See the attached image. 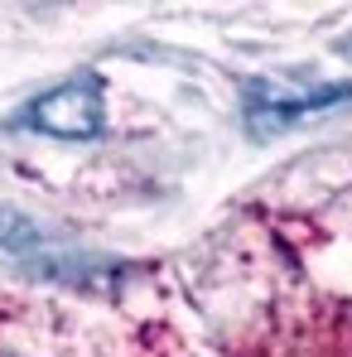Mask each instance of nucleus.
I'll list each match as a JSON object with an SVG mask.
<instances>
[{"label": "nucleus", "mask_w": 352, "mask_h": 357, "mask_svg": "<svg viewBox=\"0 0 352 357\" xmlns=\"http://www.w3.org/2000/svg\"><path fill=\"white\" fill-rule=\"evenodd\" d=\"M348 97H352V82H323V87H304L299 92V87H285V82L266 77V82L246 87V121H251L256 135H270V130H280L290 121L314 116L323 107H338Z\"/></svg>", "instance_id": "2"}, {"label": "nucleus", "mask_w": 352, "mask_h": 357, "mask_svg": "<svg viewBox=\"0 0 352 357\" xmlns=\"http://www.w3.org/2000/svg\"><path fill=\"white\" fill-rule=\"evenodd\" d=\"M102 121H107V92H102L97 73H77L72 82L34 97L29 112H24V126H34L44 135H59V140H87V135L102 130Z\"/></svg>", "instance_id": "1"}]
</instances>
